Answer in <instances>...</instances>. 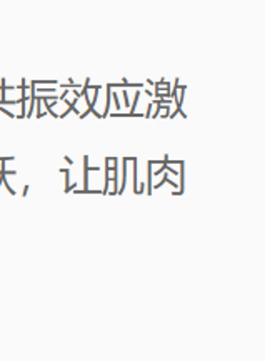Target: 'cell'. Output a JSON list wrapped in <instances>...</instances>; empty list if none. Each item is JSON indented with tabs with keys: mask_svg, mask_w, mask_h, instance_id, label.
Instances as JSON below:
<instances>
[{
	"mask_svg": "<svg viewBox=\"0 0 265 364\" xmlns=\"http://www.w3.org/2000/svg\"><path fill=\"white\" fill-rule=\"evenodd\" d=\"M75 188H79V184H77V182H74V184L67 186V188L64 189V193H72V191H74Z\"/></svg>",
	"mask_w": 265,
	"mask_h": 364,
	"instance_id": "3957f363",
	"label": "cell"
},
{
	"mask_svg": "<svg viewBox=\"0 0 265 364\" xmlns=\"http://www.w3.org/2000/svg\"><path fill=\"white\" fill-rule=\"evenodd\" d=\"M64 159H65V162H67V164H70V166H74V159H70V157H64Z\"/></svg>",
	"mask_w": 265,
	"mask_h": 364,
	"instance_id": "277c9868",
	"label": "cell"
},
{
	"mask_svg": "<svg viewBox=\"0 0 265 364\" xmlns=\"http://www.w3.org/2000/svg\"><path fill=\"white\" fill-rule=\"evenodd\" d=\"M163 184H171L173 189H175V188H177V182H173V181L171 179V177H168V176L166 174V176H163V179H162L161 182H157V184H156V186H152V189H161Z\"/></svg>",
	"mask_w": 265,
	"mask_h": 364,
	"instance_id": "6da1fadb",
	"label": "cell"
},
{
	"mask_svg": "<svg viewBox=\"0 0 265 364\" xmlns=\"http://www.w3.org/2000/svg\"><path fill=\"white\" fill-rule=\"evenodd\" d=\"M2 176L4 174H0V188H2V186H4V179H2ZM7 176V174H6Z\"/></svg>",
	"mask_w": 265,
	"mask_h": 364,
	"instance_id": "8992f818",
	"label": "cell"
},
{
	"mask_svg": "<svg viewBox=\"0 0 265 364\" xmlns=\"http://www.w3.org/2000/svg\"><path fill=\"white\" fill-rule=\"evenodd\" d=\"M27 193H28V186H23V196H27Z\"/></svg>",
	"mask_w": 265,
	"mask_h": 364,
	"instance_id": "5b68a950",
	"label": "cell"
},
{
	"mask_svg": "<svg viewBox=\"0 0 265 364\" xmlns=\"http://www.w3.org/2000/svg\"><path fill=\"white\" fill-rule=\"evenodd\" d=\"M2 179H4V186H6V188H7V191H9V194L16 196V191H13V189L11 188V184H9V181H7V176H6V174H4V176H2Z\"/></svg>",
	"mask_w": 265,
	"mask_h": 364,
	"instance_id": "7a4b0ae2",
	"label": "cell"
}]
</instances>
